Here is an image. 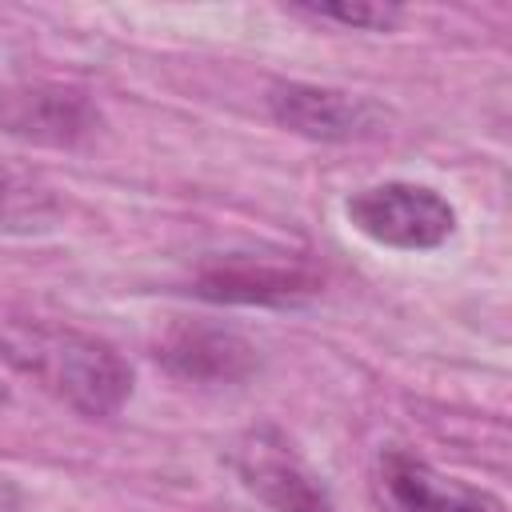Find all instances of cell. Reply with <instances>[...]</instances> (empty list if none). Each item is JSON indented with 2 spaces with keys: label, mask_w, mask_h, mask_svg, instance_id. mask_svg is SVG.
<instances>
[{
  "label": "cell",
  "mask_w": 512,
  "mask_h": 512,
  "mask_svg": "<svg viewBox=\"0 0 512 512\" xmlns=\"http://www.w3.org/2000/svg\"><path fill=\"white\" fill-rule=\"evenodd\" d=\"M292 12L312 16V20H332L356 32H392L404 20L396 4H296Z\"/></svg>",
  "instance_id": "30bf717a"
},
{
  "label": "cell",
  "mask_w": 512,
  "mask_h": 512,
  "mask_svg": "<svg viewBox=\"0 0 512 512\" xmlns=\"http://www.w3.org/2000/svg\"><path fill=\"white\" fill-rule=\"evenodd\" d=\"M4 396H8V392H4V388H0V404H4Z\"/></svg>",
  "instance_id": "8fae6325"
},
{
  "label": "cell",
  "mask_w": 512,
  "mask_h": 512,
  "mask_svg": "<svg viewBox=\"0 0 512 512\" xmlns=\"http://www.w3.org/2000/svg\"><path fill=\"white\" fill-rule=\"evenodd\" d=\"M372 496L384 512H508L492 488L448 476L396 444L380 448L372 460Z\"/></svg>",
  "instance_id": "3957f363"
},
{
  "label": "cell",
  "mask_w": 512,
  "mask_h": 512,
  "mask_svg": "<svg viewBox=\"0 0 512 512\" xmlns=\"http://www.w3.org/2000/svg\"><path fill=\"white\" fill-rule=\"evenodd\" d=\"M156 360L192 384H236L244 376L256 372L260 356L256 348L232 332V328H216V324H172L160 344H156Z\"/></svg>",
  "instance_id": "ba28073f"
},
{
  "label": "cell",
  "mask_w": 512,
  "mask_h": 512,
  "mask_svg": "<svg viewBox=\"0 0 512 512\" xmlns=\"http://www.w3.org/2000/svg\"><path fill=\"white\" fill-rule=\"evenodd\" d=\"M236 472L244 488L272 512H336L320 480L288 452L284 436L272 428L248 432L236 444Z\"/></svg>",
  "instance_id": "5b68a950"
},
{
  "label": "cell",
  "mask_w": 512,
  "mask_h": 512,
  "mask_svg": "<svg viewBox=\"0 0 512 512\" xmlns=\"http://www.w3.org/2000/svg\"><path fill=\"white\" fill-rule=\"evenodd\" d=\"M56 212V200L36 180L0 168V232H32Z\"/></svg>",
  "instance_id": "9c48e42d"
},
{
  "label": "cell",
  "mask_w": 512,
  "mask_h": 512,
  "mask_svg": "<svg viewBox=\"0 0 512 512\" xmlns=\"http://www.w3.org/2000/svg\"><path fill=\"white\" fill-rule=\"evenodd\" d=\"M320 292V276L308 264H272L256 256H232L208 264L192 280V296L212 304H300Z\"/></svg>",
  "instance_id": "52a82bcc"
},
{
  "label": "cell",
  "mask_w": 512,
  "mask_h": 512,
  "mask_svg": "<svg viewBox=\"0 0 512 512\" xmlns=\"http://www.w3.org/2000/svg\"><path fill=\"white\" fill-rule=\"evenodd\" d=\"M100 124L92 100L64 84H20L0 92V128L32 144L68 148Z\"/></svg>",
  "instance_id": "8992f818"
},
{
  "label": "cell",
  "mask_w": 512,
  "mask_h": 512,
  "mask_svg": "<svg viewBox=\"0 0 512 512\" xmlns=\"http://www.w3.org/2000/svg\"><path fill=\"white\" fill-rule=\"evenodd\" d=\"M344 216L372 244L400 252L440 248L456 232V208L436 188L412 180H384L352 192L344 200Z\"/></svg>",
  "instance_id": "7a4b0ae2"
},
{
  "label": "cell",
  "mask_w": 512,
  "mask_h": 512,
  "mask_svg": "<svg viewBox=\"0 0 512 512\" xmlns=\"http://www.w3.org/2000/svg\"><path fill=\"white\" fill-rule=\"evenodd\" d=\"M268 112L280 128L324 140V144H348V140H368L380 136L388 124V108L372 96L344 92V88H324V84H304V80H280L268 88Z\"/></svg>",
  "instance_id": "277c9868"
},
{
  "label": "cell",
  "mask_w": 512,
  "mask_h": 512,
  "mask_svg": "<svg viewBox=\"0 0 512 512\" xmlns=\"http://www.w3.org/2000/svg\"><path fill=\"white\" fill-rule=\"evenodd\" d=\"M0 360L88 420L116 416L132 396L128 360L100 336L52 320H12L0 328Z\"/></svg>",
  "instance_id": "6da1fadb"
}]
</instances>
